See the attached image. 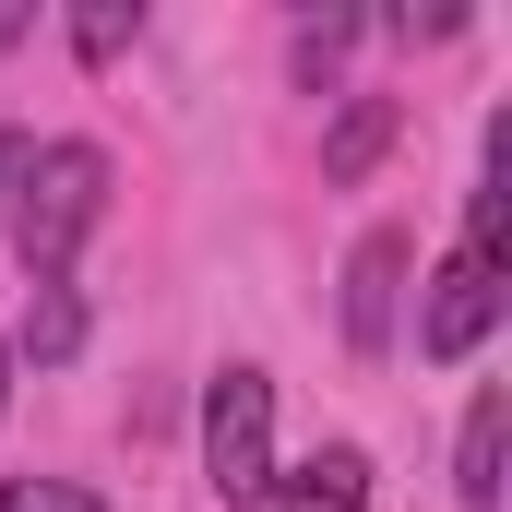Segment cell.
<instances>
[{
    "label": "cell",
    "instance_id": "1",
    "mask_svg": "<svg viewBox=\"0 0 512 512\" xmlns=\"http://www.w3.org/2000/svg\"><path fill=\"white\" fill-rule=\"evenodd\" d=\"M96 215H108V155L96 143H36L24 155V191H12V251L36 286H60L72 251L96 239Z\"/></svg>",
    "mask_w": 512,
    "mask_h": 512
},
{
    "label": "cell",
    "instance_id": "2",
    "mask_svg": "<svg viewBox=\"0 0 512 512\" xmlns=\"http://www.w3.org/2000/svg\"><path fill=\"white\" fill-rule=\"evenodd\" d=\"M203 477H215V501H274V382L262 370H215L203 393Z\"/></svg>",
    "mask_w": 512,
    "mask_h": 512
},
{
    "label": "cell",
    "instance_id": "3",
    "mask_svg": "<svg viewBox=\"0 0 512 512\" xmlns=\"http://www.w3.org/2000/svg\"><path fill=\"white\" fill-rule=\"evenodd\" d=\"M501 298H512V286H501V262L453 251L429 286H417V358H429V370H465V358L501 334Z\"/></svg>",
    "mask_w": 512,
    "mask_h": 512
},
{
    "label": "cell",
    "instance_id": "4",
    "mask_svg": "<svg viewBox=\"0 0 512 512\" xmlns=\"http://www.w3.org/2000/svg\"><path fill=\"white\" fill-rule=\"evenodd\" d=\"M405 227H370L358 251H346V346L358 358H393V298H405Z\"/></svg>",
    "mask_w": 512,
    "mask_h": 512
},
{
    "label": "cell",
    "instance_id": "5",
    "mask_svg": "<svg viewBox=\"0 0 512 512\" xmlns=\"http://www.w3.org/2000/svg\"><path fill=\"white\" fill-rule=\"evenodd\" d=\"M501 453H512V393L489 382L465 405V441H453V501L465 512H501Z\"/></svg>",
    "mask_w": 512,
    "mask_h": 512
},
{
    "label": "cell",
    "instance_id": "6",
    "mask_svg": "<svg viewBox=\"0 0 512 512\" xmlns=\"http://www.w3.org/2000/svg\"><path fill=\"white\" fill-rule=\"evenodd\" d=\"M274 512H370V453L358 441H322L298 477H274Z\"/></svg>",
    "mask_w": 512,
    "mask_h": 512
},
{
    "label": "cell",
    "instance_id": "7",
    "mask_svg": "<svg viewBox=\"0 0 512 512\" xmlns=\"http://www.w3.org/2000/svg\"><path fill=\"white\" fill-rule=\"evenodd\" d=\"M393 143V96H346V120L322 131V179H370Z\"/></svg>",
    "mask_w": 512,
    "mask_h": 512
},
{
    "label": "cell",
    "instance_id": "8",
    "mask_svg": "<svg viewBox=\"0 0 512 512\" xmlns=\"http://www.w3.org/2000/svg\"><path fill=\"white\" fill-rule=\"evenodd\" d=\"M72 346H84V286L60 274V286H36V310H24V346H12V358H36V370H60Z\"/></svg>",
    "mask_w": 512,
    "mask_h": 512
},
{
    "label": "cell",
    "instance_id": "9",
    "mask_svg": "<svg viewBox=\"0 0 512 512\" xmlns=\"http://www.w3.org/2000/svg\"><path fill=\"white\" fill-rule=\"evenodd\" d=\"M131 36H143V0H84V12H72V48H84V60H96V72H108V60H120Z\"/></svg>",
    "mask_w": 512,
    "mask_h": 512
},
{
    "label": "cell",
    "instance_id": "10",
    "mask_svg": "<svg viewBox=\"0 0 512 512\" xmlns=\"http://www.w3.org/2000/svg\"><path fill=\"white\" fill-rule=\"evenodd\" d=\"M286 48H298V84H322V72H334V60L358 48V12H310V24H298Z\"/></svg>",
    "mask_w": 512,
    "mask_h": 512
},
{
    "label": "cell",
    "instance_id": "11",
    "mask_svg": "<svg viewBox=\"0 0 512 512\" xmlns=\"http://www.w3.org/2000/svg\"><path fill=\"white\" fill-rule=\"evenodd\" d=\"M0 512H108V501H96L84 477H12V489H0Z\"/></svg>",
    "mask_w": 512,
    "mask_h": 512
},
{
    "label": "cell",
    "instance_id": "12",
    "mask_svg": "<svg viewBox=\"0 0 512 512\" xmlns=\"http://www.w3.org/2000/svg\"><path fill=\"white\" fill-rule=\"evenodd\" d=\"M24 155H36V143H24V131H0V227H12V191H24Z\"/></svg>",
    "mask_w": 512,
    "mask_h": 512
},
{
    "label": "cell",
    "instance_id": "13",
    "mask_svg": "<svg viewBox=\"0 0 512 512\" xmlns=\"http://www.w3.org/2000/svg\"><path fill=\"white\" fill-rule=\"evenodd\" d=\"M24 36H36V12H24V0H0V48H24Z\"/></svg>",
    "mask_w": 512,
    "mask_h": 512
},
{
    "label": "cell",
    "instance_id": "14",
    "mask_svg": "<svg viewBox=\"0 0 512 512\" xmlns=\"http://www.w3.org/2000/svg\"><path fill=\"white\" fill-rule=\"evenodd\" d=\"M0 405H12V346H0Z\"/></svg>",
    "mask_w": 512,
    "mask_h": 512
}]
</instances>
